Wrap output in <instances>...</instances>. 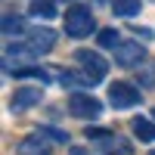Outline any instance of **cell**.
<instances>
[{
    "label": "cell",
    "instance_id": "1",
    "mask_svg": "<svg viewBox=\"0 0 155 155\" xmlns=\"http://www.w3.org/2000/svg\"><path fill=\"white\" fill-rule=\"evenodd\" d=\"M93 28H96V19L87 6H71L65 12V34L68 37H87Z\"/></svg>",
    "mask_w": 155,
    "mask_h": 155
},
{
    "label": "cell",
    "instance_id": "2",
    "mask_svg": "<svg viewBox=\"0 0 155 155\" xmlns=\"http://www.w3.org/2000/svg\"><path fill=\"white\" fill-rule=\"evenodd\" d=\"M115 65H121V68L146 65V50L140 44H134V41H121L118 47H115Z\"/></svg>",
    "mask_w": 155,
    "mask_h": 155
},
{
    "label": "cell",
    "instance_id": "3",
    "mask_svg": "<svg viewBox=\"0 0 155 155\" xmlns=\"http://www.w3.org/2000/svg\"><path fill=\"white\" fill-rule=\"evenodd\" d=\"M68 112L74 115V118H96V115L102 112V102L96 96H90V93H71Z\"/></svg>",
    "mask_w": 155,
    "mask_h": 155
},
{
    "label": "cell",
    "instance_id": "4",
    "mask_svg": "<svg viewBox=\"0 0 155 155\" xmlns=\"http://www.w3.org/2000/svg\"><path fill=\"white\" fill-rule=\"evenodd\" d=\"M109 102H112L115 109H130V106H137V102H140V90H137L134 84L115 81V84L109 87Z\"/></svg>",
    "mask_w": 155,
    "mask_h": 155
},
{
    "label": "cell",
    "instance_id": "5",
    "mask_svg": "<svg viewBox=\"0 0 155 155\" xmlns=\"http://www.w3.org/2000/svg\"><path fill=\"white\" fill-rule=\"evenodd\" d=\"M74 59L84 65V71L93 78V81H102V78H106V71H109V62L102 59L99 53H93V50H78Z\"/></svg>",
    "mask_w": 155,
    "mask_h": 155
},
{
    "label": "cell",
    "instance_id": "6",
    "mask_svg": "<svg viewBox=\"0 0 155 155\" xmlns=\"http://www.w3.org/2000/svg\"><path fill=\"white\" fill-rule=\"evenodd\" d=\"M44 99V87H19L16 96H12V112H22V109H31Z\"/></svg>",
    "mask_w": 155,
    "mask_h": 155
},
{
    "label": "cell",
    "instance_id": "7",
    "mask_svg": "<svg viewBox=\"0 0 155 155\" xmlns=\"http://www.w3.org/2000/svg\"><path fill=\"white\" fill-rule=\"evenodd\" d=\"M16 155H50V143L44 134H34V137H25L22 143L16 146Z\"/></svg>",
    "mask_w": 155,
    "mask_h": 155
},
{
    "label": "cell",
    "instance_id": "8",
    "mask_svg": "<svg viewBox=\"0 0 155 155\" xmlns=\"http://www.w3.org/2000/svg\"><path fill=\"white\" fill-rule=\"evenodd\" d=\"M28 44L37 50V56L50 53V50L56 47V34L50 31V28H34V31H28Z\"/></svg>",
    "mask_w": 155,
    "mask_h": 155
},
{
    "label": "cell",
    "instance_id": "9",
    "mask_svg": "<svg viewBox=\"0 0 155 155\" xmlns=\"http://www.w3.org/2000/svg\"><path fill=\"white\" fill-rule=\"evenodd\" d=\"M6 59H22V62H31V59H37V50L25 41V44H9L6 47Z\"/></svg>",
    "mask_w": 155,
    "mask_h": 155
},
{
    "label": "cell",
    "instance_id": "10",
    "mask_svg": "<svg viewBox=\"0 0 155 155\" xmlns=\"http://www.w3.org/2000/svg\"><path fill=\"white\" fill-rule=\"evenodd\" d=\"M59 81L65 84V87H90L93 84V78H90L87 71L81 74V71H59Z\"/></svg>",
    "mask_w": 155,
    "mask_h": 155
},
{
    "label": "cell",
    "instance_id": "11",
    "mask_svg": "<svg viewBox=\"0 0 155 155\" xmlns=\"http://www.w3.org/2000/svg\"><path fill=\"white\" fill-rule=\"evenodd\" d=\"M130 127H134V134L143 140V143H152V140H155V124H152V121H146V118H134Z\"/></svg>",
    "mask_w": 155,
    "mask_h": 155
},
{
    "label": "cell",
    "instance_id": "12",
    "mask_svg": "<svg viewBox=\"0 0 155 155\" xmlns=\"http://www.w3.org/2000/svg\"><path fill=\"white\" fill-rule=\"evenodd\" d=\"M16 34H25V22L19 16H3V37H16Z\"/></svg>",
    "mask_w": 155,
    "mask_h": 155
},
{
    "label": "cell",
    "instance_id": "13",
    "mask_svg": "<svg viewBox=\"0 0 155 155\" xmlns=\"http://www.w3.org/2000/svg\"><path fill=\"white\" fill-rule=\"evenodd\" d=\"M140 12V0H115V16H124V19H130Z\"/></svg>",
    "mask_w": 155,
    "mask_h": 155
},
{
    "label": "cell",
    "instance_id": "14",
    "mask_svg": "<svg viewBox=\"0 0 155 155\" xmlns=\"http://www.w3.org/2000/svg\"><path fill=\"white\" fill-rule=\"evenodd\" d=\"M96 143H102V149H106V152H121V155H127V152H130V146H127V143H121L118 137L112 140V134H109V137H102V140H96Z\"/></svg>",
    "mask_w": 155,
    "mask_h": 155
},
{
    "label": "cell",
    "instance_id": "15",
    "mask_svg": "<svg viewBox=\"0 0 155 155\" xmlns=\"http://www.w3.org/2000/svg\"><path fill=\"white\" fill-rule=\"evenodd\" d=\"M31 16H34V19H53V16H56V6L47 3V0H37V3L31 6Z\"/></svg>",
    "mask_w": 155,
    "mask_h": 155
},
{
    "label": "cell",
    "instance_id": "16",
    "mask_svg": "<svg viewBox=\"0 0 155 155\" xmlns=\"http://www.w3.org/2000/svg\"><path fill=\"white\" fill-rule=\"evenodd\" d=\"M16 78H19V81H25V78H37V81H50V71H44V68H16Z\"/></svg>",
    "mask_w": 155,
    "mask_h": 155
},
{
    "label": "cell",
    "instance_id": "17",
    "mask_svg": "<svg viewBox=\"0 0 155 155\" xmlns=\"http://www.w3.org/2000/svg\"><path fill=\"white\" fill-rule=\"evenodd\" d=\"M118 37H121V34L115 31V28H102V31H99V47H112V50H115V47L121 44Z\"/></svg>",
    "mask_w": 155,
    "mask_h": 155
},
{
    "label": "cell",
    "instance_id": "18",
    "mask_svg": "<svg viewBox=\"0 0 155 155\" xmlns=\"http://www.w3.org/2000/svg\"><path fill=\"white\" fill-rule=\"evenodd\" d=\"M137 78L143 81L146 87H155V71L149 68V65H140V71H137Z\"/></svg>",
    "mask_w": 155,
    "mask_h": 155
},
{
    "label": "cell",
    "instance_id": "19",
    "mask_svg": "<svg viewBox=\"0 0 155 155\" xmlns=\"http://www.w3.org/2000/svg\"><path fill=\"white\" fill-rule=\"evenodd\" d=\"M37 134H44V137H50L53 143H68V134H62V130H50V127H41Z\"/></svg>",
    "mask_w": 155,
    "mask_h": 155
},
{
    "label": "cell",
    "instance_id": "20",
    "mask_svg": "<svg viewBox=\"0 0 155 155\" xmlns=\"http://www.w3.org/2000/svg\"><path fill=\"white\" fill-rule=\"evenodd\" d=\"M152 118H155V109H152Z\"/></svg>",
    "mask_w": 155,
    "mask_h": 155
},
{
    "label": "cell",
    "instance_id": "21",
    "mask_svg": "<svg viewBox=\"0 0 155 155\" xmlns=\"http://www.w3.org/2000/svg\"><path fill=\"white\" fill-rule=\"evenodd\" d=\"M149 155H155V152H149Z\"/></svg>",
    "mask_w": 155,
    "mask_h": 155
}]
</instances>
